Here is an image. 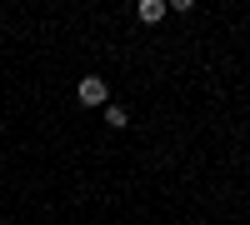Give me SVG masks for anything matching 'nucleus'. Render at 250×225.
Wrapping results in <instances>:
<instances>
[{
  "label": "nucleus",
  "mask_w": 250,
  "mask_h": 225,
  "mask_svg": "<svg viewBox=\"0 0 250 225\" xmlns=\"http://www.w3.org/2000/svg\"><path fill=\"white\" fill-rule=\"evenodd\" d=\"M105 120H110V130H125V125H130V115H125V105H105Z\"/></svg>",
  "instance_id": "3"
},
{
  "label": "nucleus",
  "mask_w": 250,
  "mask_h": 225,
  "mask_svg": "<svg viewBox=\"0 0 250 225\" xmlns=\"http://www.w3.org/2000/svg\"><path fill=\"white\" fill-rule=\"evenodd\" d=\"M80 100H85V105H105V80L85 75V80H80Z\"/></svg>",
  "instance_id": "1"
},
{
  "label": "nucleus",
  "mask_w": 250,
  "mask_h": 225,
  "mask_svg": "<svg viewBox=\"0 0 250 225\" xmlns=\"http://www.w3.org/2000/svg\"><path fill=\"white\" fill-rule=\"evenodd\" d=\"M165 10H170L165 0H140V5H135V15L145 20V25H155V20H165Z\"/></svg>",
  "instance_id": "2"
}]
</instances>
